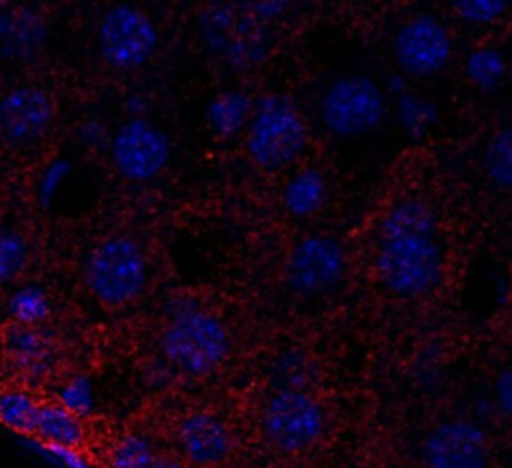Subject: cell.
<instances>
[{"label": "cell", "mask_w": 512, "mask_h": 468, "mask_svg": "<svg viewBox=\"0 0 512 468\" xmlns=\"http://www.w3.org/2000/svg\"><path fill=\"white\" fill-rule=\"evenodd\" d=\"M464 74L482 92H494L506 78L504 54L494 46H478L464 60Z\"/></svg>", "instance_id": "603a6c76"}, {"label": "cell", "mask_w": 512, "mask_h": 468, "mask_svg": "<svg viewBox=\"0 0 512 468\" xmlns=\"http://www.w3.org/2000/svg\"><path fill=\"white\" fill-rule=\"evenodd\" d=\"M98 48L104 62L120 72L148 64L158 46V30L150 16L128 4L110 6L98 22Z\"/></svg>", "instance_id": "9c48e42d"}, {"label": "cell", "mask_w": 512, "mask_h": 468, "mask_svg": "<svg viewBox=\"0 0 512 468\" xmlns=\"http://www.w3.org/2000/svg\"><path fill=\"white\" fill-rule=\"evenodd\" d=\"M56 400L66 406L68 410H72L74 414L82 416V418H90L92 414V388L86 376L82 374H74L70 378H66L58 392H56Z\"/></svg>", "instance_id": "83f0119b"}, {"label": "cell", "mask_w": 512, "mask_h": 468, "mask_svg": "<svg viewBox=\"0 0 512 468\" xmlns=\"http://www.w3.org/2000/svg\"><path fill=\"white\" fill-rule=\"evenodd\" d=\"M110 158L116 172L128 182L156 178L170 160L168 134L148 118H128L110 138Z\"/></svg>", "instance_id": "8fae6325"}, {"label": "cell", "mask_w": 512, "mask_h": 468, "mask_svg": "<svg viewBox=\"0 0 512 468\" xmlns=\"http://www.w3.org/2000/svg\"><path fill=\"white\" fill-rule=\"evenodd\" d=\"M422 460L426 468H488L490 442L476 422L450 418L426 434Z\"/></svg>", "instance_id": "4fadbf2b"}, {"label": "cell", "mask_w": 512, "mask_h": 468, "mask_svg": "<svg viewBox=\"0 0 512 468\" xmlns=\"http://www.w3.org/2000/svg\"><path fill=\"white\" fill-rule=\"evenodd\" d=\"M82 276L98 302L124 306L142 294L148 280V260L134 238L112 234L90 248Z\"/></svg>", "instance_id": "5b68a950"}, {"label": "cell", "mask_w": 512, "mask_h": 468, "mask_svg": "<svg viewBox=\"0 0 512 468\" xmlns=\"http://www.w3.org/2000/svg\"><path fill=\"white\" fill-rule=\"evenodd\" d=\"M70 170H72V166H70V162L64 160V158L54 160V162L44 170V174H42V178H40V192H38V194H40V202H42L44 206H48V204L52 202V198L56 196L60 184L66 180V176L70 174Z\"/></svg>", "instance_id": "f546056e"}, {"label": "cell", "mask_w": 512, "mask_h": 468, "mask_svg": "<svg viewBox=\"0 0 512 468\" xmlns=\"http://www.w3.org/2000/svg\"><path fill=\"white\" fill-rule=\"evenodd\" d=\"M246 10H250L256 18H260L262 22L272 24L274 20H278L288 8V2H278V0H266V2H244Z\"/></svg>", "instance_id": "1f68e13d"}, {"label": "cell", "mask_w": 512, "mask_h": 468, "mask_svg": "<svg viewBox=\"0 0 512 468\" xmlns=\"http://www.w3.org/2000/svg\"><path fill=\"white\" fill-rule=\"evenodd\" d=\"M78 138L88 146V148H96V150H104L110 146V132L106 128L104 122L100 120H86L80 128H78Z\"/></svg>", "instance_id": "4dcf8cb0"}, {"label": "cell", "mask_w": 512, "mask_h": 468, "mask_svg": "<svg viewBox=\"0 0 512 468\" xmlns=\"http://www.w3.org/2000/svg\"><path fill=\"white\" fill-rule=\"evenodd\" d=\"M482 166L486 172V178L502 190L510 188L512 182V132L508 126H502L496 130L482 156Z\"/></svg>", "instance_id": "cb8c5ba5"}, {"label": "cell", "mask_w": 512, "mask_h": 468, "mask_svg": "<svg viewBox=\"0 0 512 468\" xmlns=\"http://www.w3.org/2000/svg\"><path fill=\"white\" fill-rule=\"evenodd\" d=\"M374 268L388 292L400 298L424 296L438 288L444 276L438 236L378 234Z\"/></svg>", "instance_id": "3957f363"}, {"label": "cell", "mask_w": 512, "mask_h": 468, "mask_svg": "<svg viewBox=\"0 0 512 468\" xmlns=\"http://www.w3.org/2000/svg\"><path fill=\"white\" fill-rule=\"evenodd\" d=\"M346 272V252L330 234H308L300 238L284 268V280L292 294L316 298L338 288Z\"/></svg>", "instance_id": "30bf717a"}, {"label": "cell", "mask_w": 512, "mask_h": 468, "mask_svg": "<svg viewBox=\"0 0 512 468\" xmlns=\"http://www.w3.org/2000/svg\"><path fill=\"white\" fill-rule=\"evenodd\" d=\"M246 152L268 172L294 164L308 144V128L292 100L284 94H262L246 126Z\"/></svg>", "instance_id": "277c9868"}, {"label": "cell", "mask_w": 512, "mask_h": 468, "mask_svg": "<svg viewBox=\"0 0 512 468\" xmlns=\"http://www.w3.org/2000/svg\"><path fill=\"white\" fill-rule=\"evenodd\" d=\"M48 40V24L32 6H0V54L26 60L38 54Z\"/></svg>", "instance_id": "2e32d148"}, {"label": "cell", "mask_w": 512, "mask_h": 468, "mask_svg": "<svg viewBox=\"0 0 512 468\" xmlns=\"http://www.w3.org/2000/svg\"><path fill=\"white\" fill-rule=\"evenodd\" d=\"M38 408L40 398L32 390L16 384L0 388V424L12 432L32 438Z\"/></svg>", "instance_id": "44dd1931"}, {"label": "cell", "mask_w": 512, "mask_h": 468, "mask_svg": "<svg viewBox=\"0 0 512 468\" xmlns=\"http://www.w3.org/2000/svg\"><path fill=\"white\" fill-rule=\"evenodd\" d=\"M328 198V182L318 168H302L282 188V206L294 218L316 214Z\"/></svg>", "instance_id": "d6986e66"}, {"label": "cell", "mask_w": 512, "mask_h": 468, "mask_svg": "<svg viewBox=\"0 0 512 468\" xmlns=\"http://www.w3.org/2000/svg\"><path fill=\"white\" fill-rule=\"evenodd\" d=\"M124 106L132 114V118H142V112L148 108V102H146V98L142 94L132 92V94H128Z\"/></svg>", "instance_id": "836d02e7"}, {"label": "cell", "mask_w": 512, "mask_h": 468, "mask_svg": "<svg viewBox=\"0 0 512 468\" xmlns=\"http://www.w3.org/2000/svg\"><path fill=\"white\" fill-rule=\"evenodd\" d=\"M160 348L176 372L200 378L224 364L230 354V334L216 314L188 296H176L166 302Z\"/></svg>", "instance_id": "6da1fadb"}, {"label": "cell", "mask_w": 512, "mask_h": 468, "mask_svg": "<svg viewBox=\"0 0 512 468\" xmlns=\"http://www.w3.org/2000/svg\"><path fill=\"white\" fill-rule=\"evenodd\" d=\"M198 38L206 54L230 72H246L270 56L272 24L262 22L244 2L204 6L196 18Z\"/></svg>", "instance_id": "7a4b0ae2"}, {"label": "cell", "mask_w": 512, "mask_h": 468, "mask_svg": "<svg viewBox=\"0 0 512 468\" xmlns=\"http://www.w3.org/2000/svg\"><path fill=\"white\" fill-rule=\"evenodd\" d=\"M8 314L10 322L16 324H46L50 316V298L48 294L36 286V284H26L12 292L8 300Z\"/></svg>", "instance_id": "484cf974"}, {"label": "cell", "mask_w": 512, "mask_h": 468, "mask_svg": "<svg viewBox=\"0 0 512 468\" xmlns=\"http://www.w3.org/2000/svg\"><path fill=\"white\" fill-rule=\"evenodd\" d=\"M156 448L152 442L136 432L124 434L112 442L106 452L108 468H150L156 458Z\"/></svg>", "instance_id": "d4e9b609"}, {"label": "cell", "mask_w": 512, "mask_h": 468, "mask_svg": "<svg viewBox=\"0 0 512 468\" xmlns=\"http://www.w3.org/2000/svg\"><path fill=\"white\" fill-rule=\"evenodd\" d=\"M394 114H396V122H398L400 130L412 140L424 138L440 120L438 104L434 100H430L422 94H414L410 90L396 98Z\"/></svg>", "instance_id": "7402d4cb"}, {"label": "cell", "mask_w": 512, "mask_h": 468, "mask_svg": "<svg viewBox=\"0 0 512 468\" xmlns=\"http://www.w3.org/2000/svg\"><path fill=\"white\" fill-rule=\"evenodd\" d=\"M384 90L364 74L334 80L320 98L324 126L342 138H354L376 130L386 118Z\"/></svg>", "instance_id": "52a82bcc"}, {"label": "cell", "mask_w": 512, "mask_h": 468, "mask_svg": "<svg viewBox=\"0 0 512 468\" xmlns=\"http://www.w3.org/2000/svg\"><path fill=\"white\" fill-rule=\"evenodd\" d=\"M86 420L88 418H82L72 410H68L66 406H62L56 398L40 400L32 440H36L40 446L64 448V450H72L86 456L84 448L90 436Z\"/></svg>", "instance_id": "e0dca14e"}, {"label": "cell", "mask_w": 512, "mask_h": 468, "mask_svg": "<svg viewBox=\"0 0 512 468\" xmlns=\"http://www.w3.org/2000/svg\"><path fill=\"white\" fill-rule=\"evenodd\" d=\"M150 468H190L182 458L172 456V454H156L154 462Z\"/></svg>", "instance_id": "e575fe53"}, {"label": "cell", "mask_w": 512, "mask_h": 468, "mask_svg": "<svg viewBox=\"0 0 512 468\" xmlns=\"http://www.w3.org/2000/svg\"><path fill=\"white\" fill-rule=\"evenodd\" d=\"M28 258L26 238L12 228L0 226V286L16 280L24 272Z\"/></svg>", "instance_id": "4316f807"}, {"label": "cell", "mask_w": 512, "mask_h": 468, "mask_svg": "<svg viewBox=\"0 0 512 468\" xmlns=\"http://www.w3.org/2000/svg\"><path fill=\"white\" fill-rule=\"evenodd\" d=\"M254 112V98L244 90H222L206 104V124L222 140H232L246 130Z\"/></svg>", "instance_id": "ac0fdd59"}, {"label": "cell", "mask_w": 512, "mask_h": 468, "mask_svg": "<svg viewBox=\"0 0 512 468\" xmlns=\"http://www.w3.org/2000/svg\"><path fill=\"white\" fill-rule=\"evenodd\" d=\"M326 428V412L308 390H276L260 414L264 442L280 454L310 450Z\"/></svg>", "instance_id": "8992f818"}, {"label": "cell", "mask_w": 512, "mask_h": 468, "mask_svg": "<svg viewBox=\"0 0 512 468\" xmlns=\"http://www.w3.org/2000/svg\"><path fill=\"white\" fill-rule=\"evenodd\" d=\"M2 364L10 384L32 390L48 382L60 368L62 346L46 324L8 322L0 334Z\"/></svg>", "instance_id": "ba28073f"}, {"label": "cell", "mask_w": 512, "mask_h": 468, "mask_svg": "<svg viewBox=\"0 0 512 468\" xmlns=\"http://www.w3.org/2000/svg\"><path fill=\"white\" fill-rule=\"evenodd\" d=\"M378 234H430L438 236V216L428 202L406 198L388 208L378 222Z\"/></svg>", "instance_id": "ffe728a7"}, {"label": "cell", "mask_w": 512, "mask_h": 468, "mask_svg": "<svg viewBox=\"0 0 512 468\" xmlns=\"http://www.w3.org/2000/svg\"><path fill=\"white\" fill-rule=\"evenodd\" d=\"M386 90H388V94H392L394 98L402 96L404 92H408L406 78L400 76V74H390V76L386 78Z\"/></svg>", "instance_id": "d590c367"}, {"label": "cell", "mask_w": 512, "mask_h": 468, "mask_svg": "<svg viewBox=\"0 0 512 468\" xmlns=\"http://www.w3.org/2000/svg\"><path fill=\"white\" fill-rule=\"evenodd\" d=\"M454 14L468 24H492L504 16L508 2L504 0H458L452 4Z\"/></svg>", "instance_id": "f1b7e54d"}, {"label": "cell", "mask_w": 512, "mask_h": 468, "mask_svg": "<svg viewBox=\"0 0 512 468\" xmlns=\"http://www.w3.org/2000/svg\"><path fill=\"white\" fill-rule=\"evenodd\" d=\"M496 398L504 414L510 412V372L504 370L496 382Z\"/></svg>", "instance_id": "d6a6232c"}, {"label": "cell", "mask_w": 512, "mask_h": 468, "mask_svg": "<svg viewBox=\"0 0 512 468\" xmlns=\"http://www.w3.org/2000/svg\"><path fill=\"white\" fill-rule=\"evenodd\" d=\"M54 122L52 98L36 86H16L0 98V136L12 144L42 138Z\"/></svg>", "instance_id": "9a60e30c"}, {"label": "cell", "mask_w": 512, "mask_h": 468, "mask_svg": "<svg viewBox=\"0 0 512 468\" xmlns=\"http://www.w3.org/2000/svg\"><path fill=\"white\" fill-rule=\"evenodd\" d=\"M392 54L402 72L428 78L448 66L452 58V36L432 14H418L396 30Z\"/></svg>", "instance_id": "7c38bea8"}, {"label": "cell", "mask_w": 512, "mask_h": 468, "mask_svg": "<svg viewBox=\"0 0 512 468\" xmlns=\"http://www.w3.org/2000/svg\"><path fill=\"white\" fill-rule=\"evenodd\" d=\"M174 442L190 468H218L234 448L228 424L214 412L192 410L184 414L174 428Z\"/></svg>", "instance_id": "5bb4252c"}]
</instances>
